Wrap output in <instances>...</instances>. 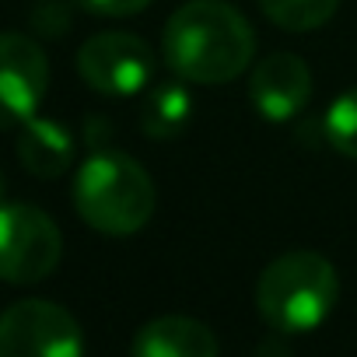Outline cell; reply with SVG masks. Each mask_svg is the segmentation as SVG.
<instances>
[{"instance_id":"obj_1","label":"cell","mask_w":357,"mask_h":357,"mask_svg":"<svg viewBox=\"0 0 357 357\" xmlns=\"http://www.w3.org/2000/svg\"><path fill=\"white\" fill-rule=\"evenodd\" d=\"M161 53L178 81L228 84L249 70L256 36L225 0H186L161 32Z\"/></svg>"},{"instance_id":"obj_2","label":"cell","mask_w":357,"mask_h":357,"mask_svg":"<svg viewBox=\"0 0 357 357\" xmlns=\"http://www.w3.org/2000/svg\"><path fill=\"white\" fill-rule=\"evenodd\" d=\"M151 175L123 151H95L74 175V207L102 235H133L154 214Z\"/></svg>"},{"instance_id":"obj_3","label":"cell","mask_w":357,"mask_h":357,"mask_svg":"<svg viewBox=\"0 0 357 357\" xmlns=\"http://www.w3.org/2000/svg\"><path fill=\"white\" fill-rule=\"evenodd\" d=\"M340 294L336 270L319 252H287L273 259L256 284V308L273 333H312L319 329Z\"/></svg>"},{"instance_id":"obj_4","label":"cell","mask_w":357,"mask_h":357,"mask_svg":"<svg viewBox=\"0 0 357 357\" xmlns=\"http://www.w3.org/2000/svg\"><path fill=\"white\" fill-rule=\"evenodd\" d=\"M63 256L56 221L32 204H0V280L39 284Z\"/></svg>"},{"instance_id":"obj_5","label":"cell","mask_w":357,"mask_h":357,"mask_svg":"<svg viewBox=\"0 0 357 357\" xmlns=\"http://www.w3.org/2000/svg\"><path fill=\"white\" fill-rule=\"evenodd\" d=\"M81 350L77 319L53 301L25 298L0 312V357H77Z\"/></svg>"},{"instance_id":"obj_6","label":"cell","mask_w":357,"mask_h":357,"mask_svg":"<svg viewBox=\"0 0 357 357\" xmlns=\"http://www.w3.org/2000/svg\"><path fill=\"white\" fill-rule=\"evenodd\" d=\"M154 50L130 32H98L77 53V74L98 95L126 98L151 84L154 77Z\"/></svg>"},{"instance_id":"obj_7","label":"cell","mask_w":357,"mask_h":357,"mask_svg":"<svg viewBox=\"0 0 357 357\" xmlns=\"http://www.w3.org/2000/svg\"><path fill=\"white\" fill-rule=\"evenodd\" d=\"M50 88V60L36 39L0 32V130H15L36 116Z\"/></svg>"},{"instance_id":"obj_8","label":"cell","mask_w":357,"mask_h":357,"mask_svg":"<svg viewBox=\"0 0 357 357\" xmlns=\"http://www.w3.org/2000/svg\"><path fill=\"white\" fill-rule=\"evenodd\" d=\"M249 98L270 123L294 119L312 98V70L294 53H270L249 77Z\"/></svg>"},{"instance_id":"obj_9","label":"cell","mask_w":357,"mask_h":357,"mask_svg":"<svg viewBox=\"0 0 357 357\" xmlns=\"http://www.w3.org/2000/svg\"><path fill=\"white\" fill-rule=\"evenodd\" d=\"M133 357H214L221 350L211 326L186 315H161L137 329Z\"/></svg>"},{"instance_id":"obj_10","label":"cell","mask_w":357,"mask_h":357,"mask_svg":"<svg viewBox=\"0 0 357 357\" xmlns=\"http://www.w3.org/2000/svg\"><path fill=\"white\" fill-rule=\"evenodd\" d=\"M18 161L25 165V172L39 175V178H56L74 165V137L67 126L53 123V119H29L18 126Z\"/></svg>"},{"instance_id":"obj_11","label":"cell","mask_w":357,"mask_h":357,"mask_svg":"<svg viewBox=\"0 0 357 357\" xmlns=\"http://www.w3.org/2000/svg\"><path fill=\"white\" fill-rule=\"evenodd\" d=\"M190 112H193V102L186 95V88L178 81H165V84H154L151 95L144 98V109H140V126L147 137L161 140V137H175L190 123Z\"/></svg>"},{"instance_id":"obj_12","label":"cell","mask_w":357,"mask_h":357,"mask_svg":"<svg viewBox=\"0 0 357 357\" xmlns=\"http://www.w3.org/2000/svg\"><path fill=\"white\" fill-rule=\"evenodd\" d=\"M340 8V0H259V11L284 32L322 29Z\"/></svg>"},{"instance_id":"obj_13","label":"cell","mask_w":357,"mask_h":357,"mask_svg":"<svg viewBox=\"0 0 357 357\" xmlns=\"http://www.w3.org/2000/svg\"><path fill=\"white\" fill-rule=\"evenodd\" d=\"M326 140L357 161V88L343 91L326 112Z\"/></svg>"},{"instance_id":"obj_14","label":"cell","mask_w":357,"mask_h":357,"mask_svg":"<svg viewBox=\"0 0 357 357\" xmlns=\"http://www.w3.org/2000/svg\"><path fill=\"white\" fill-rule=\"evenodd\" d=\"M77 4L91 15H102V18H126V15L144 11L151 0H77Z\"/></svg>"},{"instance_id":"obj_15","label":"cell","mask_w":357,"mask_h":357,"mask_svg":"<svg viewBox=\"0 0 357 357\" xmlns=\"http://www.w3.org/2000/svg\"><path fill=\"white\" fill-rule=\"evenodd\" d=\"M0 200H4V175H0Z\"/></svg>"}]
</instances>
